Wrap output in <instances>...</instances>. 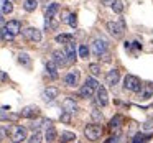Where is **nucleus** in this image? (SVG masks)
Instances as JSON below:
<instances>
[{
	"label": "nucleus",
	"mask_w": 153,
	"mask_h": 143,
	"mask_svg": "<svg viewBox=\"0 0 153 143\" xmlns=\"http://www.w3.org/2000/svg\"><path fill=\"white\" fill-rule=\"evenodd\" d=\"M107 31L112 35L114 38H122L123 33H125V28H127V23L123 18H119L117 21H107Z\"/></svg>",
	"instance_id": "f257e3e1"
},
{
	"label": "nucleus",
	"mask_w": 153,
	"mask_h": 143,
	"mask_svg": "<svg viewBox=\"0 0 153 143\" xmlns=\"http://www.w3.org/2000/svg\"><path fill=\"white\" fill-rule=\"evenodd\" d=\"M123 87L130 92H140L142 90V82L137 76H132V74H127L123 77Z\"/></svg>",
	"instance_id": "f03ea898"
},
{
	"label": "nucleus",
	"mask_w": 153,
	"mask_h": 143,
	"mask_svg": "<svg viewBox=\"0 0 153 143\" xmlns=\"http://www.w3.org/2000/svg\"><path fill=\"white\" fill-rule=\"evenodd\" d=\"M84 135L87 136V140L96 142V140H99L100 136H102V127L97 125V123H89V125L84 128Z\"/></svg>",
	"instance_id": "7ed1b4c3"
},
{
	"label": "nucleus",
	"mask_w": 153,
	"mask_h": 143,
	"mask_svg": "<svg viewBox=\"0 0 153 143\" xmlns=\"http://www.w3.org/2000/svg\"><path fill=\"white\" fill-rule=\"evenodd\" d=\"M107 48H109V43H107L104 38H96L92 43V51L96 56H104L107 51Z\"/></svg>",
	"instance_id": "20e7f679"
},
{
	"label": "nucleus",
	"mask_w": 153,
	"mask_h": 143,
	"mask_svg": "<svg viewBox=\"0 0 153 143\" xmlns=\"http://www.w3.org/2000/svg\"><path fill=\"white\" fill-rule=\"evenodd\" d=\"M96 102L97 105L105 107L109 104V94H107V89L104 86H97L96 87Z\"/></svg>",
	"instance_id": "39448f33"
},
{
	"label": "nucleus",
	"mask_w": 153,
	"mask_h": 143,
	"mask_svg": "<svg viewBox=\"0 0 153 143\" xmlns=\"http://www.w3.org/2000/svg\"><path fill=\"white\" fill-rule=\"evenodd\" d=\"M23 36L27 38V40L30 41H35V43H40L41 38H43V35H41V31L38 30V28H33V27H28L23 30Z\"/></svg>",
	"instance_id": "423d86ee"
},
{
	"label": "nucleus",
	"mask_w": 153,
	"mask_h": 143,
	"mask_svg": "<svg viewBox=\"0 0 153 143\" xmlns=\"http://www.w3.org/2000/svg\"><path fill=\"white\" fill-rule=\"evenodd\" d=\"M79 77H81L79 69H73L64 76V84H66L68 87H76L77 84H79Z\"/></svg>",
	"instance_id": "0eeeda50"
},
{
	"label": "nucleus",
	"mask_w": 153,
	"mask_h": 143,
	"mask_svg": "<svg viewBox=\"0 0 153 143\" xmlns=\"http://www.w3.org/2000/svg\"><path fill=\"white\" fill-rule=\"evenodd\" d=\"M109 128L112 130L115 135H120V133H122V128H123V117L122 115L112 117V120H110V123H109Z\"/></svg>",
	"instance_id": "6e6552de"
},
{
	"label": "nucleus",
	"mask_w": 153,
	"mask_h": 143,
	"mask_svg": "<svg viewBox=\"0 0 153 143\" xmlns=\"http://www.w3.org/2000/svg\"><path fill=\"white\" fill-rule=\"evenodd\" d=\"M20 115L23 117V119H35V117L40 115V109H38L36 105H28L20 112Z\"/></svg>",
	"instance_id": "1a4fd4ad"
},
{
	"label": "nucleus",
	"mask_w": 153,
	"mask_h": 143,
	"mask_svg": "<svg viewBox=\"0 0 153 143\" xmlns=\"http://www.w3.org/2000/svg\"><path fill=\"white\" fill-rule=\"evenodd\" d=\"M59 12V4H50L46 7V10H45V21H51L54 18V15Z\"/></svg>",
	"instance_id": "9d476101"
},
{
	"label": "nucleus",
	"mask_w": 153,
	"mask_h": 143,
	"mask_svg": "<svg viewBox=\"0 0 153 143\" xmlns=\"http://www.w3.org/2000/svg\"><path fill=\"white\" fill-rule=\"evenodd\" d=\"M119 81H120V73H119V69H110L109 73H107L105 82L109 84L110 87H114L115 84H119Z\"/></svg>",
	"instance_id": "9b49d317"
},
{
	"label": "nucleus",
	"mask_w": 153,
	"mask_h": 143,
	"mask_svg": "<svg viewBox=\"0 0 153 143\" xmlns=\"http://www.w3.org/2000/svg\"><path fill=\"white\" fill-rule=\"evenodd\" d=\"M64 54H66V58H68L69 63H74V61L77 59V58H76V46H74L73 41L66 43V46H64Z\"/></svg>",
	"instance_id": "f8f14e48"
},
{
	"label": "nucleus",
	"mask_w": 153,
	"mask_h": 143,
	"mask_svg": "<svg viewBox=\"0 0 153 143\" xmlns=\"http://www.w3.org/2000/svg\"><path fill=\"white\" fill-rule=\"evenodd\" d=\"M13 142H25L27 140V128L25 127H13Z\"/></svg>",
	"instance_id": "ddd939ff"
},
{
	"label": "nucleus",
	"mask_w": 153,
	"mask_h": 143,
	"mask_svg": "<svg viewBox=\"0 0 153 143\" xmlns=\"http://www.w3.org/2000/svg\"><path fill=\"white\" fill-rule=\"evenodd\" d=\"M53 61L56 63L58 67H64L68 64V58L64 54V51H54L53 53Z\"/></svg>",
	"instance_id": "4468645a"
},
{
	"label": "nucleus",
	"mask_w": 153,
	"mask_h": 143,
	"mask_svg": "<svg viewBox=\"0 0 153 143\" xmlns=\"http://www.w3.org/2000/svg\"><path fill=\"white\" fill-rule=\"evenodd\" d=\"M58 94H59V90L56 87H48V89L43 90V100L45 102H53L58 97Z\"/></svg>",
	"instance_id": "2eb2a0df"
},
{
	"label": "nucleus",
	"mask_w": 153,
	"mask_h": 143,
	"mask_svg": "<svg viewBox=\"0 0 153 143\" xmlns=\"http://www.w3.org/2000/svg\"><path fill=\"white\" fill-rule=\"evenodd\" d=\"M5 28H7V30L10 31L13 36H17V35L22 31V23H20L18 20H10L7 25H5Z\"/></svg>",
	"instance_id": "dca6fc26"
},
{
	"label": "nucleus",
	"mask_w": 153,
	"mask_h": 143,
	"mask_svg": "<svg viewBox=\"0 0 153 143\" xmlns=\"http://www.w3.org/2000/svg\"><path fill=\"white\" fill-rule=\"evenodd\" d=\"M63 110L64 112H69V113H74L77 110V104L74 102V99L68 97V99L63 100Z\"/></svg>",
	"instance_id": "f3484780"
},
{
	"label": "nucleus",
	"mask_w": 153,
	"mask_h": 143,
	"mask_svg": "<svg viewBox=\"0 0 153 143\" xmlns=\"http://www.w3.org/2000/svg\"><path fill=\"white\" fill-rule=\"evenodd\" d=\"M56 136H58V133H56V128H54V127L51 125V122H48L46 132H45V140L51 143V142H54V140H56Z\"/></svg>",
	"instance_id": "a211bd4d"
},
{
	"label": "nucleus",
	"mask_w": 153,
	"mask_h": 143,
	"mask_svg": "<svg viewBox=\"0 0 153 143\" xmlns=\"http://www.w3.org/2000/svg\"><path fill=\"white\" fill-rule=\"evenodd\" d=\"M46 73L50 74L51 79H58V66H56V63H54L53 59L46 63Z\"/></svg>",
	"instance_id": "6ab92c4d"
},
{
	"label": "nucleus",
	"mask_w": 153,
	"mask_h": 143,
	"mask_svg": "<svg viewBox=\"0 0 153 143\" xmlns=\"http://www.w3.org/2000/svg\"><path fill=\"white\" fill-rule=\"evenodd\" d=\"M143 92H142V99L143 100H148V99H152L153 97V84L152 82H146V84H143Z\"/></svg>",
	"instance_id": "aec40b11"
},
{
	"label": "nucleus",
	"mask_w": 153,
	"mask_h": 143,
	"mask_svg": "<svg viewBox=\"0 0 153 143\" xmlns=\"http://www.w3.org/2000/svg\"><path fill=\"white\" fill-rule=\"evenodd\" d=\"M0 12L4 15H8L13 12V5H12L10 0H0Z\"/></svg>",
	"instance_id": "412c9836"
},
{
	"label": "nucleus",
	"mask_w": 153,
	"mask_h": 143,
	"mask_svg": "<svg viewBox=\"0 0 153 143\" xmlns=\"http://www.w3.org/2000/svg\"><path fill=\"white\" fill-rule=\"evenodd\" d=\"M94 87H91L89 84H84L82 87H81V90H79V96L82 97V99H87V97H92V94H94Z\"/></svg>",
	"instance_id": "4be33fe9"
},
{
	"label": "nucleus",
	"mask_w": 153,
	"mask_h": 143,
	"mask_svg": "<svg viewBox=\"0 0 153 143\" xmlns=\"http://www.w3.org/2000/svg\"><path fill=\"white\" fill-rule=\"evenodd\" d=\"M54 40H56V43L66 44V43H69V41H73V35H69V33H61V35H58Z\"/></svg>",
	"instance_id": "5701e85b"
},
{
	"label": "nucleus",
	"mask_w": 153,
	"mask_h": 143,
	"mask_svg": "<svg viewBox=\"0 0 153 143\" xmlns=\"http://www.w3.org/2000/svg\"><path fill=\"white\" fill-rule=\"evenodd\" d=\"M152 136H153L152 132H150V133H137V135L132 138V142H135V143H138V142H146V140H150Z\"/></svg>",
	"instance_id": "b1692460"
},
{
	"label": "nucleus",
	"mask_w": 153,
	"mask_h": 143,
	"mask_svg": "<svg viewBox=\"0 0 153 143\" xmlns=\"http://www.w3.org/2000/svg\"><path fill=\"white\" fill-rule=\"evenodd\" d=\"M36 7H38L36 0H25V2H23V8L27 12H35V10H36Z\"/></svg>",
	"instance_id": "393cba45"
},
{
	"label": "nucleus",
	"mask_w": 153,
	"mask_h": 143,
	"mask_svg": "<svg viewBox=\"0 0 153 143\" xmlns=\"http://www.w3.org/2000/svg\"><path fill=\"white\" fill-rule=\"evenodd\" d=\"M18 63H20L22 66L28 67L31 64V59H30V56H28L27 53H20V54H18Z\"/></svg>",
	"instance_id": "a878e982"
},
{
	"label": "nucleus",
	"mask_w": 153,
	"mask_h": 143,
	"mask_svg": "<svg viewBox=\"0 0 153 143\" xmlns=\"http://www.w3.org/2000/svg\"><path fill=\"white\" fill-rule=\"evenodd\" d=\"M110 7H112V10L115 12V13H122L123 8H125V5H123L120 0H114L112 4H110Z\"/></svg>",
	"instance_id": "bb28decb"
},
{
	"label": "nucleus",
	"mask_w": 153,
	"mask_h": 143,
	"mask_svg": "<svg viewBox=\"0 0 153 143\" xmlns=\"http://www.w3.org/2000/svg\"><path fill=\"white\" fill-rule=\"evenodd\" d=\"M74 140H76V133H73V132L61 133V142H74Z\"/></svg>",
	"instance_id": "cd10ccee"
},
{
	"label": "nucleus",
	"mask_w": 153,
	"mask_h": 143,
	"mask_svg": "<svg viewBox=\"0 0 153 143\" xmlns=\"http://www.w3.org/2000/svg\"><path fill=\"white\" fill-rule=\"evenodd\" d=\"M0 36H2V40H5V41H12V40L15 38L13 35H12L10 31H8L7 28H5V27L2 28V30H0Z\"/></svg>",
	"instance_id": "c85d7f7f"
},
{
	"label": "nucleus",
	"mask_w": 153,
	"mask_h": 143,
	"mask_svg": "<svg viewBox=\"0 0 153 143\" xmlns=\"http://www.w3.org/2000/svg\"><path fill=\"white\" fill-rule=\"evenodd\" d=\"M79 56L82 58V59H87V58H89V48H87L86 44H81L79 46Z\"/></svg>",
	"instance_id": "c756f323"
},
{
	"label": "nucleus",
	"mask_w": 153,
	"mask_h": 143,
	"mask_svg": "<svg viewBox=\"0 0 153 143\" xmlns=\"http://www.w3.org/2000/svg\"><path fill=\"white\" fill-rule=\"evenodd\" d=\"M66 23H69L73 28H76L77 27V17H76V13H69V15H68Z\"/></svg>",
	"instance_id": "7c9ffc66"
},
{
	"label": "nucleus",
	"mask_w": 153,
	"mask_h": 143,
	"mask_svg": "<svg viewBox=\"0 0 153 143\" xmlns=\"http://www.w3.org/2000/svg\"><path fill=\"white\" fill-rule=\"evenodd\" d=\"M12 119V115L8 113V107H2L0 109V120H8Z\"/></svg>",
	"instance_id": "2f4dec72"
},
{
	"label": "nucleus",
	"mask_w": 153,
	"mask_h": 143,
	"mask_svg": "<svg viewBox=\"0 0 153 143\" xmlns=\"http://www.w3.org/2000/svg\"><path fill=\"white\" fill-rule=\"evenodd\" d=\"M27 140H28V142H31V143H35V142H41L43 138H41V133H40V130H36V132H35L33 135L30 136V138H27Z\"/></svg>",
	"instance_id": "473e14b6"
},
{
	"label": "nucleus",
	"mask_w": 153,
	"mask_h": 143,
	"mask_svg": "<svg viewBox=\"0 0 153 143\" xmlns=\"http://www.w3.org/2000/svg\"><path fill=\"white\" fill-rule=\"evenodd\" d=\"M89 71L92 73V76H99V74H100V66L92 63V64H89Z\"/></svg>",
	"instance_id": "72a5a7b5"
},
{
	"label": "nucleus",
	"mask_w": 153,
	"mask_h": 143,
	"mask_svg": "<svg viewBox=\"0 0 153 143\" xmlns=\"http://www.w3.org/2000/svg\"><path fill=\"white\" fill-rule=\"evenodd\" d=\"M59 120H61L63 123H69V122H71V113H69V112H64V110H63V113H61Z\"/></svg>",
	"instance_id": "f704fd0d"
},
{
	"label": "nucleus",
	"mask_w": 153,
	"mask_h": 143,
	"mask_svg": "<svg viewBox=\"0 0 153 143\" xmlns=\"http://www.w3.org/2000/svg\"><path fill=\"white\" fill-rule=\"evenodd\" d=\"M91 115H92V119L96 120V122H102V113H100L99 110H96V109H94Z\"/></svg>",
	"instance_id": "c9c22d12"
},
{
	"label": "nucleus",
	"mask_w": 153,
	"mask_h": 143,
	"mask_svg": "<svg viewBox=\"0 0 153 143\" xmlns=\"http://www.w3.org/2000/svg\"><path fill=\"white\" fill-rule=\"evenodd\" d=\"M86 84H89L91 87H94V89L99 86V82L96 81V77H87V79H86Z\"/></svg>",
	"instance_id": "e433bc0d"
},
{
	"label": "nucleus",
	"mask_w": 153,
	"mask_h": 143,
	"mask_svg": "<svg viewBox=\"0 0 153 143\" xmlns=\"http://www.w3.org/2000/svg\"><path fill=\"white\" fill-rule=\"evenodd\" d=\"M7 133H8V130L5 128V127H0V142H4V140H5Z\"/></svg>",
	"instance_id": "4c0bfd02"
},
{
	"label": "nucleus",
	"mask_w": 153,
	"mask_h": 143,
	"mask_svg": "<svg viewBox=\"0 0 153 143\" xmlns=\"http://www.w3.org/2000/svg\"><path fill=\"white\" fill-rule=\"evenodd\" d=\"M143 130H146V132H148V130H153V122H145L143 123Z\"/></svg>",
	"instance_id": "58836bf2"
},
{
	"label": "nucleus",
	"mask_w": 153,
	"mask_h": 143,
	"mask_svg": "<svg viewBox=\"0 0 153 143\" xmlns=\"http://www.w3.org/2000/svg\"><path fill=\"white\" fill-rule=\"evenodd\" d=\"M112 2H114V0H100V4H102V5H110Z\"/></svg>",
	"instance_id": "ea45409f"
},
{
	"label": "nucleus",
	"mask_w": 153,
	"mask_h": 143,
	"mask_svg": "<svg viewBox=\"0 0 153 143\" xmlns=\"http://www.w3.org/2000/svg\"><path fill=\"white\" fill-rule=\"evenodd\" d=\"M0 23H4V15L0 13Z\"/></svg>",
	"instance_id": "a19ab883"
}]
</instances>
